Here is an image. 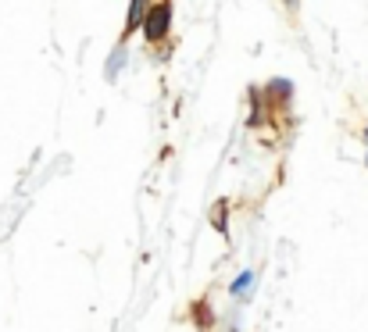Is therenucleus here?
<instances>
[{"label": "nucleus", "mask_w": 368, "mask_h": 332, "mask_svg": "<svg viewBox=\"0 0 368 332\" xmlns=\"http://www.w3.org/2000/svg\"><path fill=\"white\" fill-rule=\"evenodd\" d=\"M250 279H254V275H243V279H240V283H233V293H243V290L250 286Z\"/></svg>", "instance_id": "obj_2"}, {"label": "nucleus", "mask_w": 368, "mask_h": 332, "mask_svg": "<svg viewBox=\"0 0 368 332\" xmlns=\"http://www.w3.org/2000/svg\"><path fill=\"white\" fill-rule=\"evenodd\" d=\"M143 29H147V39H150V43H161V39H165V32H168V0H161L157 8H150Z\"/></svg>", "instance_id": "obj_1"}, {"label": "nucleus", "mask_w": 368, "mask_h": 332, "mask_svg": "<svg viewBox=\"0 0 368 332\" xmlns=\"http://www.w3.org/2000/svg\"><path fill=\"white\" fill-rule=\"evenodd\" d=\"M364 140H368V129H364Z\"/></svg>", "instance_id": "obj_3"}]
</instances>
